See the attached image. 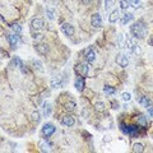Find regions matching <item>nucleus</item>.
<instances>
[{"label":"nucleus","mask_w":153,"mask_h":153,"mask_svg":"<svg viewBox=\"0 0 153 153\" xmlns=\"http://www.w3.org/2000/svg\"><path fill=\"white\" fill-rule=\"evenodd\" d=\"M93 0H82V3L84 4V5H89V4H92Z\"/></svg>","instance_id":"40"},{"label":"nucleus","mask_w":153,"mask_h":153,"mask_svg":"<svg viewBox=\"0 0 153 153\" xmlns=\"http://www.w3.org/2000/svg\"><path fill=\"white\" fill-rule=\"evenodd\" d=\"M75 107H76V105H75V102H73V101H68V102L64 105V108H65L68 112L75 111Z\"/></svg>","instance_id":"20"},{"label":"nucleus","mask_w":153,"mask_h":153,"mask_svg":"<svg viewBox=\"0 0 153 153\" xmlns=\"http://www.w3.org/2000/svg\"><path fill=\"white\" fill-rule=\"evenodd\" d=\"M27 1H31V0H27Z\"/></svg>","instance_id":"43"},{"label":"nucleus","mask_w":153,"mask_h":153,"mask_svg":"<svg viewBox=\"0 0 153 153\" xmlns=\"http://www.w3.org/2000/svg\"><path fill=\"white\" fill-rule=\"evenodd\" d=\"M129 1H130L135 8H138L139 7V4H140V0H129Z\"/></svg>","instance_id":"35"},{"label":"nucleus","mask_w":153,"mask_h":153,"mask_svg":"<svg viewBox=\"0 0 153 153\" xmlns=\"http://www.w3.org/2000/svg\"><path fill=\"white\" fill-rule=\"evenodd\" d=\"M116 63L121 66V68H126L129 65V57L128 55H125L124 52H120V54L116 55Z\"/></svg>","instance_id":"6"},{"label":"nucleus","mask_w":153,"mask_h":153,"mask_svg":"<svg viewBox=\"0 0 153 153\" xmlns=\"http://www.w3.org/2000/svg\"><path fill=\"white\" fill-rule=\"evenodd\" d=\"M75 71H76V74H79L82 76H85L88 74V71H89V64L87 63V61H85V63L76 64L75 65Z\"/></svg>","instance_id":"3"},{"label":"nucleus","mask_w":153,"mask_h":153,"mask_svg":"<svg viewBox=\"0 0 153 153\" xmlns=\"http://www.w3.org/2000/svg\"><path fill=\"white\" fill-rule=\"evenodd\" d=\"M41 115H40V112L38 111H35V112H32V115H31V119H32V121H35V123H38L41 120Z\"/></svg>","instance_id":"31"},{"label":"nucleus","mask_w":153,"mask_h":153,"mask_svg":"<svg viewBox=\"0 0 153 153\" xmlns=\"http://www.w3.org/2000/svg\"><path fill=\"white\" fill-rule=\"evenodd\" d=\"M7 40L9 42V45L12 46V49H16L17 44H18V36H17V33H9V35H7Z\"/></svg>","instance_id":"12"},{"label":"nucleus","mask_w":153,"mask_h":153,"mask_svg":"<svg viewBox=\"0 0 153 153\" xmlns=\"http://www.w3.org/2000/svg\"><path fill=\"white\" fill-rule=\"evenodd\" d=\"M130 32L134 36V38H139V40H142V38H144L147 36V27L142 21L134 22L130 27Z\"/></svg>","instance_id":"1"},{"label":"nucleus","mask_w":153,"mask_h":153,"mask_svg":"<svg viewBox=\"0 0 153 153\" xmlns=\"http://www.w3.org/2000/svg\"><path fill=\"white\" fill-rule=\"evenodd\" d=\"M143 151H144V147H143V144H140V143H135V144L133 146V152L142 153Z\"/></svg>","instance_id":"27"},{"label":"nucleus","mask_w":153,"mask_h":153,"mask_svg":"<svg viewBox=\"0 0 153 153\" xmlns=\"http://www.w3.org/2000/svg\"><path fill=\"white\" fill-rule=\"evenodd\" d=\"M134 19V16H133V13H124L123 14V17H121V25L123 26H125V25H128L129 22H131Z\"/></svg>","instance_id":"15"},{"label":"nucleus","mask_w":153,"mask_h":153,"mask_svg":"<svg viewBox=\"0 0 153 153\" xmlns=\"http://www.w3.org/2000/svg\"><path fill=\"white\" fill-rule=\"evenodd\" d=\"M38 147H40L41 152H50L51 151V146L47 142H45V140H41L40 144H38Z\"/></svg>","instance_id":"19"},{"label":"nucleus","mask_w":153,"mask_h":153,"mask_svg":"<svg viewBox=\"0 0 153 153\" xmlns=\"http://www.w3.org/2000/svg\"><path fill=\"white\" fill-rule=\"evenodd\" d=\"M84 57L87 60V63H93L96 60V52L92 47H88L87 50H84Z\"/></svg>","instance_id":"11"},{"label":"nucleus","mask_w":153,"mask_h":153,"mask_svg":"<svg viewBox=\"0 0 153 153\" xmlns=\"http://www.w3.org/2000/svg\"><path fill=\"white\" fill-rule=\"evenodd\" d=\"M74 87H75V89L78 91V92H82V91L84 89V87H85L84 76H82V75L76 76V79H75V82H74Z\"/></svg>","instance_id":"10"},{"label":"nucleus","mask_w":153,"mask_h":153,"mask_svg":"<svg viewBox=\"0 0 153 153\" xmlns=\"http://www.w3.org/2000/svg\"><path fill=\"white\" fill-rule=\"evenodd\" d=\"M120 126H121V130H123L124 133H125V134H126V131H128V129H126V125H125V124H124V123H121V124H120Z\"/></svg>","instance_id":"38"},{"label":"nucleus","mask_w":153,"mask_h":153,"mask_svg":"<svg viewBox=\"0 0 153 153\" xmlns=\"http://www.w3.org/2000/svg\"><path fill=\"white\" fill-rule=\"evenodd\" d=\"M111 105H112V108H115V110L120 107V106H119V103H117L116 101H112V102H111Z\"/></svg>","instance_id":"39"},{"label":"nucleus","mask_w":153,"mask_h":153,"mask_svg":"<svg viewBox=\"0 0 153 153\" xmlns=\"http://www.w3.org/2000/svg\"><path fill=\"white\" fill-rule=\"evenodd\" d=\"M147 111H148V115H149L151 117H153V106H152V105L147 107Z\"/></svg>","instance_id":"36"},{"label":"nucleus","mask_w":153,"mask_h":153,"mask_svg":"<svg viewBox=\"0 0 153 153\" xmlns=\"http://www.w3.org/2000/svg\"><path fill=\"white\" fill-rule=\"evenodd\" d=\"M12 30L14 33H17V35H19V33H22V26L18 25V23H14V25L12 26Z\"/></svg>","instance_id":"30"},{"label":"nucleus","mask_w":153,"mask_h":153,"mask_svg":"<svg viewBox=\"0 0 153 153\" xmlns=\"http://www.w3.org/2000/svg\"><path fill=\"white\" fill-rule=\"evenodd\" d=\"M138 133H139V129H138L137 125H129V126H128L126 134H128L129 137H137Z\"/></svg>","instance_id":"17"},{"label":"nucleus","mask_w":153,"mask_h":153,"mask_svg":"<svg viewBox=\"0 0 153 153\" xmlns=\"http://www.w3.org/2000/svg\"><path fill=\"white\" fill-rule=\"evenodd\" d=\"M119 18H120V10H119V9H115V10L111 14H110L108 21L111 22V23H115V22H117Z\"/></svg>","instance_id":"18"},{"label":"nucleus","mask_w":153,"mask_h":153,"mask_svg":"<svg viewBox=\"0 0 153 153\" xmlns=\"http://www.w3.org/2000/svg\"><path fill=\"white\" fill-rule=\"evenodd\" d=\"M56 131V128L52 125V124H50V123H47V124H45L44 126H42V129H41V133H42V135L44 137H46V138H49V137H51L52 134H54Z\"/></svg>","instance_id":"4"},{"label":"nucleus","mask_w":153,"mask_h":153,"mask_svg":"<svg viewBox=\"0 0 153 153\" xmlns=\"http://www.w3.org/2000/svg\"><path fill=\"white\" fill-rule=\"evenodd\" d=\"M103 140L105 142H110V140H111V137H110V135H105L103 137Z\"/></svg>","instance_id":"41"},{"label":"nucleus","mask_w":153,"mask_h":153,"mask_svg":"<svg viewBox=\"0 0 153 153\" xmlns=\"http://www.w3.org/2000/svg\"><path fill=\"white\" fill-rule=\"evenodd\" d=\"M60 123H61V125H64L66 128H70V126H73L75 124V120H74L73 116H70V115H65V116L61 117Z\"/></svg>","instance_id":"9"},{"label":"nucleus","mask_w":153,"mask_h":153,"mask_svg":"<svg viewBox=\"0 0 153 153\" xmlns=\"http://www.w3.org/2000/svg\"><path fill=\"white\" fill-rule=\"evenodd\" d=\"M91 25L94 28H101L102 27V18L98 13H94L91 16Z\"/></svg>","instance_id":"7"},{"label":"nucleus","mask_w":153,"mask_h":153,"mask_svg":"<svg viewBox=\"0 0 153 153\" xmlns=\"http://www.w3.org/2000/svg\"><path fill=\"white\" fill-rule=\"evenodd\" d=\"M21 64H22V60L19 59L18 56H16V57H14V59L12 60V63H10V65H9V66H10L12 69H14V68H19V66H21Z\"/></svg>","instance_id":"23"},{"label":"nucleus","mask_w":153,"mask_h":153,"mask_svg":"<svg viewBox=\"0 0 153 153\" xmlns=\"http://www.w3.org/2000/svg\"><path fill=\"white\" fill-rule=\"evenodd\" d=\"M115 3H116V0H105V10L108 12L115 5Z\"/></svg>","instance_id":"26"},{"label":"nucleus","mask_w":153,"mask_h":153,"mask_svg":"<svg viewBox=\"0 0 153 153\" xmlns=\"http://www.w3.org/2000/svg\"><path fill=\"white\" fill-rule=\"evenodd\" d=\"M138 102H139V103L142 105V106H143V107H146V108H147L148 106H151V105H152V101L147 97V96H140V97L138 98Z\"/></svg>","instance_id":"16"},{"label":"nucleus","mask_w":153,"mask_h":153,"mask_svg":"<svg viewBox=\"0 0 153 153\" xmlns=\"http://www.w3.org/2000/svg\"><path fill=\"white\" fill-rule=\"evenodd\" d=\"M32 65H33V68H35L36 70H38V71H42V70H44V68H42V63H41L40 60L32 59Z\"/></svg>","instance_id":"24"},{"label":"nucleus","mask_w":153,"mask_h":153,"mask_svg":"<svg viewBox=\"0 0 153 153\" xmlns=\"http://www.w3.org/2000/svg\"><path fill=\"white\" fill-rule=\"evenodd\" d=\"M32 37L35 38V40H36V38H37V40H42V37H44V36H42L41 33H33V36H32Z\"/></svg>","instance_id":"37"},{"label":"nucleus","mask_w":153,"mask_h":153,"mask_svg":"<svg viewBox=\"0 0 153 153\" xmlns=\"http://www.w3.org/2000/svg\"><path fill=\"white\" fill-rule=\"evenodd\" d=\"M42 108H44V115H45L46 117H49L50 115H51V110H52L51 105H50L49 102H45V103H44V107H42Z\"/></svg>","instance_id":"21"},{"label":"nucleus","mask_w":153,"mask_h":153,"mask_svg":"<svg viewBox=\"0 0 153 153\" xmlns=\"http://www.w3.org/2000/svg\"><path fill=\"white\" fill-rule=\"evenodd\" d=\"M46 16H47V18H49L50 21H54L55 16H56V10L55 9H52V8H47L46 9Z\"/></svg>","instance_id":"22"},{"label":"nucleus","mask_w":153,"mask_h":153,"mask_svg":"<svg viewBox=\"0 0 153 153\" xmlns=\"http://www.w3.org/2000/svg\"><path fill=\"white\" fill-rule=\"evenodd\" d=\"M138 125L147 126V117L144 115H139V116H138Z\"/></svg>","instance_id":"28"},{"label":"nucleus","mask_w":153,"mask_h":153,"mask_svg":"<svg viewBox=\"0 0 153 153\" xmlns=\"http://www.w3.org/2000/svg\"><path fill=\"white\" fill-rule=\"evenodd\" d=\"M35 49H36V51H37L40 55H46V54H49V46H47L46 44H36Z\"/></svg>","instance_id":"13"},{"label":"nucleus","mask_w":153,"mask_h":153,"mask_svg":"<svg viewBox=\"0 0 153 153\" xmlns=\"http://www.w3.org/2000/svg\"><path fill=\"white\" fill-rule=\"evenodd\" d=\"M50 84L52 88H61L63 87V82H61V76H52L50 80Z\"/></svg>","instance_id":"14"},{"label":"nucleus","mask_w":153,"mask_h":153,"mask_svg":"<svg viewBox=\"0 0 153 153\" xmlns=\"http://www.w3.org/2000/svg\"><path fill=\"white\" fill-rule=\"evenodd\" d=\"M125 45H126V49L130 52H133V54H135V55H140L142 54V50H140V47L137 45L135 38L128 37L125 40Z\"/></svg>","instance_id":"2"},{"label":"nucleus","mask_w":153,"mask_h":153,"mask_svg":"<svg viewBox=\"0 0 153 153\" xmlns=\"http://www.w3.org/2000/svg\"><path fill=\"white\" fill-rule=\"evenodd\" d=\"M119 3H120V7H121V9H128V7H129V0H119Z\"/></svg>","instance_id":"32"},{"label":"nucleus","mask_w":153,"mask_h":153,"mask_svg":"<svg viewBox=\"0 0 153 153\" xmlns=\"http://www.w3.org/2000/svg\"><path fill=\"white\" fill-rule=\"evenodd\" d=\"M61 31H63L64 35L68 36V37L74 36V27L71 26L70 23H63V25H61Z\"/></svg>","instance_id":"8"},{"label":"nucleus","mask_w":153,"mask_h":153,"mask_svg":"<svg viewBox=\"0 0 153 153\" xmlns=\"http://www.w3.org/2000/svg\"><path fill=\"white\" fill-rule=\"evenodd\" d=\"M148 44L153 46V37H152V38H149V40H148Z\"/></svg>","instance_id":"42"},{"label":"nucleus","mask_w":153,"mask_h":153,"mask_svg":"<svg viewBox=\"0 0 153 153\" xmlns=\"http://www.w3.org/2000/svg\"><path fill=\"white\" fill-rule=\"evenodd\" d=\"M19 69H21V71H22L23 74H27V73H28V69L26 68V65L23 64V63L21 64V66H19Z\"/></svg>","instance_id":"34"},{"label":"nucleus","mask_w":153,"mask_h":153,"mask_svg":"<svg viewBox=\"0 0 153 153\" xmlns=\"http://www.w3.org/2000/svg\"><path fill=\"white\" fill-rule=\"evenodd\" d=\"M94 110L97 112H103L105 110H106V106H105V103L103 102H96L94 105Z\"/></svg>","instance_id":"25"},{"label":"nucleus","mask_w":153,"mask_h":153,"mask_svg":"<svg viewBox=\"0 0 153 153\" xmlns=\"http://www.w3.org/2000/svg\"><path fill=\"white\" fill-rule=\"evenodd\" d=\"M44 26H45V23L41 18H33L31 21V30L32 31H36V32L41 31V30H44Z\"/></svg>","instance_id":"5"},{"label":"nucleus","mask_w":153,"mask_h":153,"mask_svg":"<svg viewBox=\"0 0 153 153\" xmlns=\"http://www.w3.org/2000/svg\"><path fill=\"white\" fill-rule=\"evenodd\" d=\"M121 97H123L124 101H130V100H131V94L129 93V92H124Z\"/></svg>","instance_id":"33"},{"label":"nucleus","mask_w":153,"mask_h":153,"mask_svg":"<svg viewBox=\"0 0 153 153\" xmlns=\"http://www.w3.org/2000/svg\"><path fill=\"white\" fill-rule=\"evenodd\" d=\"M103 92L106 94H115V93H116V89L112 88V87H110V85H105V87H103Z\"/></svg>","instance_id":"29"}]
</instances>
